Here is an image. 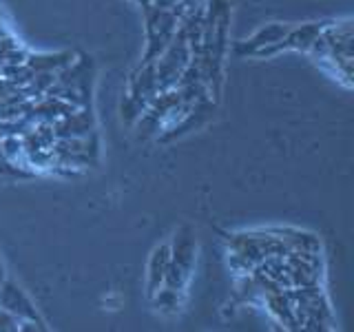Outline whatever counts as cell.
I'll use <instances>...</instances> for the list:
<instances>
[{
    "label": "cell",
    "instance_id": "cell-3",
    "mask_svg": "<svg viewBox=\"0 0 354 332\" xmlns=\"http://www.w3.org/2000/svg\"><path fill=\"white\" fill-rule=\"evenodd\" d=\"M324 29V25H306L301 29L288 31V36L281 40V49H297V51H310L313 42Z\"/></svg>",
    "mask_w": 354,
    "mask_h": 332
},
{
    "label": "cell",
    "instance_id": "cell-4",
    "mask_svg": "<svg viewBox=\"0 0 354 332\" xmlns=\"http://www.w3.org/2000/svg\"><path fill=\"white\" fill-rule=\"evenodd\" d=\"M195 259V239L184 237V228L175 235V248H171V261L182 266L184 270H191Z\"/></svg>",
    "mask_w": 354,
    "mask_h": 332
},
{
    "label": "cell",
    "instance_id": "cell-7",
    "mask_svg": "<svg viewBox=\"0 0 354 332\" xmlns=\"http://www.w3.org/2000/svg\"><path fill=\"white\" fill-rule=\"evenodd\" d=\"M18 324H20V317H16L14 313H9L5 308H0V330L18 332Z\"/></svg>",
    "mask_w": 354,
    "mask_h": 332
},
{
    "label": "cell",
    "instance_id": "cell-5",
    "mask_svg": "<svg viewBox=\"0 0 354 332\" xmlns=\"http://www.w3.org/2000/svg\"><path fill=\"white\" fill-rule=\"evenodd\" d=\"M288 31L290 29H286V27H281V25H268V27H263V29H259L254 36L246 42V44H241L239 47V53L243 51V49H248V53H250V49L252 47H266V44H272V42H279V40H283L286 36H288Z\"/></svg>",
    "mask_w": 354,
    "mask_h": 332
},
{
    "label": "cell",
    "instance_id": "cell-8",
    "mask_svg": "<svg viewBox=\"0 0 354 332\" xmlns=\"http://www.w3.org/2000/svg\"><path fill=\"white\" fill-rule=\"evenodd\" d=\"M180 0H151V5L155 7V9H162V11H169V9H173Z\"/></svg>",
    "mask_w": 354,
    "mask_h": 332
},
{
    "label": "cell",
    "instance_id": "cell-1",
    "mask_svg": "<svg viewBox=\"0 0 354 332\" xmlns=\"http://www.w3.org/2000/svg\"><path fill=\"white\" fill-rule=\"evenodd\" d=\"M0 308L9 310V313H14L20 319H33L44 324L40 315L36 313V308H33V304L29 302V297L25 295V290L11 277H7L3 286H0Z\"/></svg>",
    "mask_w": 354,
    "mask_h": 332
},
{
    "label": "cell",
    "instance_id": "cell-2",
    "mask_svg": "<svg viewBox=\"0 0 354 332\" xmlns=\"http://www.w3.org/2000/svg\"><path fill=\"white\" fill-rule=\"evenodd\" d=\"M169 264H171V246L164 243V246L153 250L151 261H149V295L151 297L164 286V275H166V268H169Z\"/></svg>",
    "mask_w": 354,
    "mask_h": 332
},
{
    "label": "cell",
    "instance_id": "cell-6",
    "mask_svg": "<svg viewBox=\"0 0 354 332\" xmlns=\"http://www.w3.org/2000/svg\"><path fill=\"white\" fill-rule=\"evenodd\" d=\"M177 288H169V286H164L162 290H160V295L155 293L153 297H155V306H160V308H164V310H175L177 308Z\"/></svg>",
    "mask_w": 354,
    "mask_h": 332
}]
</instances>
